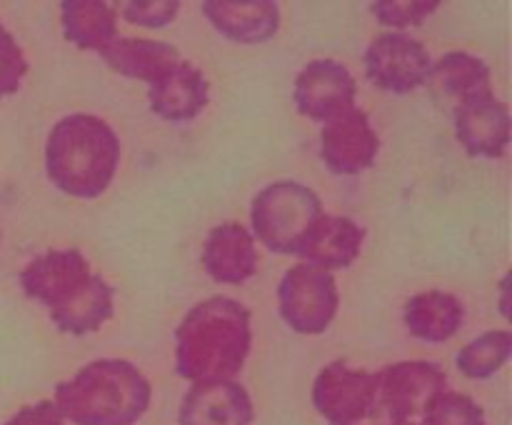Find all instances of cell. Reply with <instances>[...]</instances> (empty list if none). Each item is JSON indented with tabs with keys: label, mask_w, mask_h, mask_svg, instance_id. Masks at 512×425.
<instances>
[{
	"label": "cell",
	"mask_w": 512,
	"mask_h": 425,
	"mask_svg": "<svg viewBox=\"0 0 512 425\" xmlns=\"http://www.w3.org/2000/svg\"><path fill=\"white\" fill-rule=\"evenodd\" d=\"M25 295L48 308L60 333H98L115 313L113 285L93 273L88 258L75 248L45 250L20 270Z\"/></svg>",
	"instance_id": "6da1fadb"
},
{
	"label": "cell",
	"mask_w": 512,
	"mask_h": 425,
	"mask_svg": "<svg viewBox=\"0 0 512 425\" xmlns=\"http://www.w3.org/2000/svg\"><path fill=\"white\" fill-rule=\"evenodd\" d=\"M253 348V315L240 300L213 295L175 328V373L190 383L235 380Z\"/></svg>",
	"instance_id": "7a4b0ae2"
},
{
	"label": "cell",
	"mask_w": 512,
	"mask_h": 425,
	"mask_svg": "<svg viewBox=\"0 0 512 425\" xmlns=\"http://www.w3.org/2000/svg\"><path fill=\"white\" fill-rule=\"evenodd\" d=\"M120 145L113 125L93 113L60 118L45 140V173L70 198H100L118 173Z\"/></svg>",
	"instance_id": "3957f363"
},
{
	"label": "cell",
	"mask_w": 512,
	"mask_h": 425,
	"mask_svg": "<svg viewBox=\"0 0 512 425\" xmlns=\"http://www.w3.org/2000/svg\"><path fill=\"white\" fill-rule=\"evenodd\" d=\"M55 405L73 425H135L150 408L153 385L123 358H98L55 385Z\"/></svg>",
	"instance_id": "277c9868"
},
{
	"label": "cell",
	"mask_w": 512,
	"mask_h": 425,
	"mask_svg": "<svg viewBox=\"0 0 512 425\" xmlns=\"http://www.w3.org/2000/svg\"><path fill=\"white\" fill-rule=\"evenodd\" d=\"M323 215V200L313 188L298 180H275L250 203V233L270 253L298 255Z\"/></svg>",
	"instance_id": "5b68a950"
},
{
	"label": "cell",
	"mask_w": 512,
	"mask_h": 425,
	"mask_svg": "<svg viewBox=\"0 0 512 425\" xmlns=\"http://www.w3.org/2000/svg\"><path fill=\"white\" fill-rule=\"evenodd\" d=\"M310 400L330 425H390L380 405L378 373L353 368L348 360H333L315 375Z\"/></svg>",
	"instance_id": "8992f818"
},
{
	"label": "cell",
	"mask_w": 512,
	"mask_h": 425,
	"mask_svg": "<svg viewBox=\"0 0 512 425\" xmlns=\"http://www.w3.org/2000/svg\"><path fill=\"white\" fill-rule=\"evenodd\" d=\"M340 293L328 270L298 263L278 283V310L283 323L298 335H320L338 315Z\"/></svg>",
	"instance_id": "52a82bcc"
},
{
	"label": "cell",
	"mask_w": 512,
	"mask_h": 425,
	"mask_svg": "<svg viewBox=\"0 0 512 425\" xmlns=\"http://www.w3.org/2000/svg\"><path fill=\"white\" fill-rule=\"evenodd\" d=\"M448 375L430 360H400L378 370L380 405L390 425L415 423L443 395Z\"/></svg>",
	"instance_id": "ba28073f"
},
{
	"label": "cell",
	"mask_w": 512,
	"mask_h": 425,
	"mask_svg": "<svg viewBox=\"0 0 512 425\" xmlns=\"http://www.w3.org/2000/svg\"><path fill=\"white\" fill-rule=\"evenodd\" d=\"M365 75L375 88L408 95L428 85L433 58L418 38L408 33H380L365 48Z\"/></svg>",
	"instance_id": "9c48e42d"
},
{
	"label": "cell",
	"mask_w": 512,
	"mask_h": 425,
	"mask_svg": "<svg viewBox=\"0 0 512 425\" xmlns=\"http://www.w3.org/2000/svg\"><path fill=\"white\" fill-rule=\"evenodd\" d=\"M380 153V135L358 105L340 110L320 130V158L333 175H360L373 168Z\"/></svg>",
	"instance_id": "30bf717a"
},
{
	"label": "cell",
	"mask_w": 512,
	"mask_h": 425,
	"mask_svg": "<svg viewBox=\"0 0 512 425\" xmlns=\"http://www.w3.org/2000/svg\"><path fill=\"white\" fill-rule=\"evenodd\" d=\"M453 128L458 143L473 158H503L508 153L512 120L508 103L493 88L453 105Z\"/></svg>",
	"instance_id": "8fae6325"
},
{
	"label": "cell",
	"mask_w": 512,
	"mask_h": 425,
	"mask_svg": "<svg viewBox=\"0 0 512 425\" xmlns=\"http://www.w3.org/2000/svg\"><path fill=\"white\" fill-rule=\"evenodd\" d=\"M355 98H358V83L340 60H310L295 78V110L308 120L325 123L340 110L353 108Z\"/></svg>",
	"instance_id": "7c38bea8"
},
{
	"label": "cell",
	"mask_w": 512,
	"mask_h": 425,
	"mask_svg": "<svg viewBox=\"0 0 512 425\" xmlns=\"http://www.w3.org/2000/svg\"><path fill=\"white\" fill-rule=\"evenodd\" d=\"M253 398L238 380L193 383L180 403V425H253Z\"/></svg>",
	"instance_id": "4fadbf2b"
},
{
	"label": "cell",
	"mask_w": 512,
	"mask_h": 425,
	"mask_svg": "<svg viewBox=\"0 0 512 425\" xmlns=\"http://www.w3.org/2000/svg\"><path fill=\"white\" fill-rule=\"evenodd\" d=\"M210 103V83L203 70L190 60H178L150 83L148 105L160 120L188 123L195 120Z\"/></svg>",
	"instance_id": "5bb4252c"
},
{
	"label": "cell",
	"mask_w": 512,
	"mask_h": 425,
	"mask_svg": "<svg viewBox=\"0 0 512 425\" xmlns=\"http://www.w3.org/2000/svg\"><path fill=\"white\" fill-rule=\"evenodd\" d=\"M203 268L215 283L243 285L258 273V245L243 223H220L203 245Z\"/></svg>",
	"instance_id": "9a60e30c"
},
{
	"label": "cell",
	"mask_w": 512,
	"mask_h": 425,
	"mask_svg": "<svg viewBox=\"0 0 512 425\" xmlns=\"http://www.w3.org/2000/svg\"><path fill=\"white\" fill-rule=\"evenodd\" d=\"M203 15L223 38L243 45L268 43L280 30V5L273 0H205Z\"/></svg>",
	"instance_id": "2e32d148"
},
{
	"label": "cell",
	"mask_w": 512,
	"mask_h": 425,
	"mask_svg": "<svg viewBox=\"0 0 512 425\" xmlns=\"http://www.w3.org/2000/svg\"><path fill=\"white\" fill-rule=\"evenodd\" d=\"M365 243V228L348 215L325 213L305 238L298 258L320 270H343L358 260Z\"/></svg>",
	"instance_id": "e0dca14e"
},
{
	"label": "cell",
	"mask_w": 512,
	"mask_h": 425,
	"mask_svg": "<svg viewBox=\"0 0 512 425\" xmlns=\"http://www.w3.org/2000/svg\"><path fill=\"white\" fill-rule=\"evenodd\" d=\"M100 58L113 73L143 80L148 85L155 83L178 60H183L173 43L153 38H120V35L100 50Z\"/></svg>",
	"instance_id": "ac0fdd59"
},
{
	"label": "cell",
	"mask_w": 512,
	"mask_h": 425,
	"mask_svg": "<svg viewBox=\"0 0 512 425\" xmlns=\"http://www.w3.org/2000/svg\"><path fill=\"white\" fill-rule=\"evenodd\" d=\"M405 328L423 343H448L465 320V308L453 293L445 290H425L413 295L403 310Z\"/></svg>",
	"instance_id": "d6986e66"
},
{
	"label": "cell",
	"mask_w": 512,
	"mask_h": 425,
	"mask_svg": "<svg viewBox=\"0 0 512 425\" xmlns=\"http://www.w3.org/2000/svg\"><path fill=\"white\" fill-rule=\"evenodd\" d=\"M60 25L68 43L80 50H100L118 38V13L105 0H63Z\"/></svg>",
	"instance_id": "ffe728a7"
},
{
	"label": "cell",
	"mask_w": 512,
	"mask_h": 425,
	"mask_svg": "<svg viewBox=\"0 0 512 425\" xmlns=\"http://www.w3.org/2000/svg\"><path fill=\"white\" fill-rule=\"evenodd\" d=\"M428 88L450 98L455 105L470 95L493 88V83H490V68L485 60L475 58L465 50H453V53H445L443 58L433 63Z\"/></svg>",
	"instance_id": "44dd1931"
},
{
	"label": "cell",
	"mask_w": 512,
	"mask_h": 425,
	"mask_svg": "<svg viewBox=\"0 0 512 425\" xmlns=\"http://www.w3.org/2000/svg\"><path fill=\"white\" fill-rule=\"evenodd\" d=\"M512 355V333L510 330H485L478 338L463 345L455 358L460 373L470 380L493 378L498 370L508 365Z\"/></svg>",
	"instance_id": "7402d4cb"
},
{
	"label": "cell",
	"mask_w": 512,
	"mask_h": 425,
	"mask_svg": "<svg viewBox=\"0 0 512 425\" xmlns=\"http://www.w3.org/2000/svg\"><path fill=\"white\" fill-rule=\"evenodd\" d=\"M420 425H488V418H485V410L478 400L465 393L445 390L425 410Z\"/></svg>",
	"instance_id": "603a6c76"
},
{
	"label": "cell",
	"mask_w": 512,
	"mask_h": 425,
	"mask_svg": "<svg viewBox=\"0 0 512 425\" xmlns=\"http://www.w3.org/2000/svg\"><path fill=\"white\" fill-rule=\"evenodd\" d=\"M438 8V0H375L370 3V13L375 15V20L393 33L420 28Z\"/></svg>",
	"instance_id": "cb8c5ba5"
},
{
	"label": "cell",
	"mask_w": 512,
	"mask_h": 425,
	"mask_svg": "<svg viewBox=\"0 0 512 425\" xmlns=\"http://www.w3.org/2000/svg\"><path fill=\"white\" fill-rule=\"evenodd\" d=\"M25 73H28V58L23 48L13 38V33L0 25V100L18 93Z\"/></svg>",
	"instance_id": "d4e9b609"
},
{
	"label": "cell",
	"mask_w": 512,
	"mask_h": 425,
	"mask_svg": "<svg viewBox=\"0 0 512 425\" xmlns=\"http://www.w3.org/2000/svg\"><path fill=\"white\" fill-rule=\"evenodd\" d=\"M178 13L180 0H133L123 5V18L148 30L165 28L178 18Z\"/></svg>",
	"instance_id": "484cf974"
},
{
	"label": "cell",
	"mask_w": 512,
	"mask_h": 425,
	"mask_svg": "<svg viewBox=\"0 0 512 425\" xmlns=\"http://www.w3.org/2000/svg\"><path fill=\"white\" fill-rule=\"evenodd\" d=\"M5 425H65L63 413L55 405V400H38L33 405H25Z\"/></svg>",
	"instance_id": "4316f807"
},
{
	"label": "cell",
	"mask_w": 512,
	"mask_h": 425,
	"mask_svg": "<svg viewBox=\"0 0 512 425\" xmlns=\"http://www.w3.org/2000/svg\"><path fill=\"white\" fill-rule=\"evenodd\" d=\"M405 425H420V423H405Z\"/></svg>",
	"instance_id": "83f0119b"
}]
</instances>
